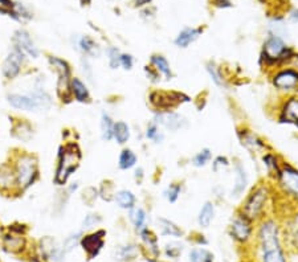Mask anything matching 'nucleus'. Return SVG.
Masks as SVG:
<instances>
[{"mask_svg": "<svg viewBox=\"0 0 298 262\" xmlns=\"http://www.w3.org/2000/svg\"><path fill=\"white\" fill-rule=\"evenodd\" d=\"M113 136L117 139V142L119 144H123L126 143L130 138V129L127 126L126 123L119 121V122L114 123V129H113Z\"/></svg>", "mask_w": 298, "mask_h": 262, "instance_id": "nucleus-27", "label": "nucleus"}, {"mask_svg": "<svg viewBox=\"0 0 298 262\" xmlns=\"http://www.w3.org/2000/svg\"><path fill=\"white\" fill-rule=\"evenodd\" d=\"M180 194H182V184L172 183V184H170V186L167 187V190L164 191V194L163 195H164V197L170 202H176Z\"/></svg>", "mask_w": 298, "mask_h": 262, "instance_id": "nucleus-38", "label": "nucleus"}, {"mask_svg": "<svg viewBox=\"0 0 298 262\" xmlns=\"http://www.w3.org/2000/svg\"><path fill=\"white\" fill-rule=\"evenodd\" d=\"M207 70H208V73H210L211 79H212L216 85H219V86H223V85H224L222 74H220V71H219V69L216 67L215 64H211V63L208 64V65H207Z\"/></svg>", "mask_w": 298, "mask_h": 262, "instance_id": "nucleus-41", "label": "nucleus"}, {"mask_svg": "<svg viewBox=\"0 0 298 262\" xmlns=\"http://www.w3.org/2000/svg\"><path fill=\"white\" fill-rule=\"evenodd\" d=\"M273 85L278 90H298V73L294 70H282L273 77Z\"/></svg>", "mask_w": 298, "mask_h": 262, "instance_id": "nucleus-11", "label": "nucleus"}, {"mask_svg": "<svg viewBox=\"0 0 298 262\" xmlns=\"http://www.w3.org/2000/svg\"><path fill=\"white\" fill-rule=\"evenodd\" d=\"M141 236H142V240L145 242V245L147 246V249H150V252L154 254L155 257L159 254V249H158V244H156V237H155L154 234L151 233L149 229H145L143 228L141 230Z\"/></svg>", "mask_w": 298, "mask_h": 262, "instance_id": "nucleus-31", "label": "nucleus"}, {"mask_svg": "<svg viewBox=\"0 0 298 262\" xmlns=\"http://www.w3.org/2000/svg\"><path fill=\"white\" fill-rule=\"evenodd\" d=\"M151 66H154V69L159 73V75L162 74L166 79L172 78V71H171V66L168 61H167L163 56L154 55L150 60Z\"/></svg>", "mask_w": 298, "mask_h": 262, "instance_id": "nucleus-20", "label": "nucleus"}, {"mask_svg": "<svg viewBox=\"0 0 298 262\" xmlns=\"http://www.w3.org/2000/svg\"><path fill=\"white\" fill-rule=\"evenodd\" d=\"M113 129H114V123H113L110 117L107 114H102V119H101V134H102V139L110 140L113 138Z\"/></svg>", "mask_w": 298, "mask_h": 262, "instance_id": "nucleus-34", "label": "nucleus"}, {"mask_svg": "<svg viewBox=\"0 0 298 262\" xmlns=\"http://www.w3.org/2000/svg\"><path fill=\"white\" fill-rule=\"evenodd\" d=\"M214 216H215L214 202H211V201L204 202V205L202 206V209H200V212H199V216H198L199 225L203 226V228L210 226L211 221L214 220Z\"/></svg>", "mask_w": 298, "mask_h": 262, "instance_id": "nucleus-23", "label": "nucleus"}, {"mask_svg": "<svg viewBox=\"0 0 298 262\" xmlns=\"http://www.w3.org/2000/svg\"><path fill=\"white\" fill-rule=\"evenodd\" d=\"M212 159V152L210 148H203L192 158V164L195 167H204Z\"/></svg>", "mask_w": 298, "mask_h": 262, "instance_id": "nucleus-37", "label": "nucleus"}, {"mask_svg": "<svg viewBox=\"0 0 298 262\" xmlns=\"http://www.w3.org/2000/svg\"><path fill=\"white\" fill-rule=\"evenodd\" d=\"M99 222H101V217L98 214H87L85 220H83V228H93Z\"/></svg>", "mask_w": 298, "mask_h": 262, "instance_id": "nucleus-48", "label": "nucleus"}, {"mask_svg": "<svg viewBox=\"0 0 298 262\" xmlns=\"http://www.w3.org/2000/svg\"><path fill=\"white\" fill-rule=\"evenodd\" d=\"M115 201L118 204L121 208L123 209H133L135 205V201H137V198H135L134 194L131 192V191L127 190H122L117 192L114 196Z\"/></svg>", "mask_w": 298, "mask_h": 262, "instance_id": "nucleus-22", "label": "nucleus"}, {"mask_svg": "<svg viewBox=\"0 0 298 262\" xmlns=\"http://www.w3.org/2000/svg\"><path fill=\"white\" fill-rule=\"evenodd\" d=\"M180 253H182V245H178V244H170V245L166 246V254L167 256H170V257L176 258Z\"/></svg>", "mask_w": 298, "mask_h": 262, "instance_id": "nucleus-49", "label": "nucleus"}, {"mask_svg": "<svg viewBox=\"0 0 298 262\" xmlns=\"http://www.w3.org/2000/svg\"><path fill=\"white\" fill-rule=\"evenodd\" d=\"M146 136L149 139H151V140H154L155 143H160L163 140V138H164V135L160 132V130L156 126V123H151L150 126L147 127Z\"/></svg>", "mask_w": 298, "mask_h": 262, "instance_id": "nucleus-40", "label": "nucleus"}, {"mask_svg": "<svg viewBox=\"0 0 298 262\" xmlns=\"http://www.w3.org/2000/svg\"><path fill=\"white\" fill-rule=\"evenodd\" d=\"M268 197H269V190H268V187H257L256 190L252 191V194L248 196V198H246L245 202H244L241 213L245 214L250 221H252V220H256V218L262 213L264 208H265Z\"/></svg>", "mask_w": 298, "mask_h": 262, "instance_id": "nucleus-4", "label": "nucleus"}, {"mask_svg": "<svg viewBox=\"0 0 298 262\" xmlns=\"http://www.w3.org/2000/svg\"><path fill=\"white\" fill-rule=\"evenodd\" d=\"M12 135H13L15 138L20 139V140L28 142V140L32 138V135H33V130H32L29 123L20 121V122L16 123L15 126H13V129H12Z\"/></svg>", "mask_w": 298, "mask_h": 262, "instance_id": "nucleus-26", "label": "nucleus"}, {"mask_svg": "<svg viewBox=\"0 0 298 262\" xmlns=\"http://www.w3.org/2000/svg\"><path fill=\"white\" fill-rule=\"evenodd\" d=\"M155 123H159V125H162L171 131H176L184 127L186 119L178 113H174V111H160L155 117Z\"/></svg>", "mask_w": 298, "mask_h": 262, "instance_id": "nucleus-14", "label": "nucleus"}, {"mask_svg": "<svg viewBox=\"0 0 298 262\" xmlns=\"http://www.w3.org/2000/svg\"><path fill=\"white\" fill-rule=\"evenodd\" d=\"M79 48L81 51L87 56L95 57L99 55V48L98 45L94 43V40L89 37V36H83L82 39L79 40Z\"/></svg>", "mask_w": 298, "mask_h": 262, "instance_id": "nucleus-29", "label": "nucleus"}, {"mask_svg": "<svg viewBox=\"0 0 298 262\" xmlns=\"http://www.w3.org/2000/svg\"><path fill=\"white\" fill-rule=\"evenodd\" d=\"M230 236L240 242H246L252 234V221L245 214L238 213L232 218L230 222Z\"/></svg>", "mask_w": 298, "mask_h": 262, "instance_id": "nucleus-7", "label": "nucleus"}, {"mask_svg": "<svg viewBox=\"0 0 298 262\" xmlns=\"http://www.w3.org/2000/svg\"><path fill=\"white\" fill-rule=\"evenodd\" d=\"M145 71H146L147 77L151 79V81H158L159 79V73L156 70H155L152 66H146L145 67Z\"/></svg>", "mask_w": 298, "mask_h": 262, "instance_id": "nucleus-51", "label": "nucleus"}, {"mask_svg": "<svg viewBox=\"0 0 298 262\" xmlns=\"http://www.w3.org/2000/svg\"><path fill=\"white\" fill-rule=\"evenodd\" d=\"M248 184V175L245 172V168L240 164L236 163L234 164V186L232 190V196L233 197H240Z\"/></svg>", "mask_w": 298, "mask_h": 262, "instance_id": "nucleus-16", "label": "nucleus"}, {"mask_svg": "<svg viewBox=\"0 0 298 262\" xmlns=\"http://www.w3.org/2000/svg\"><path fill=\"white\" fill-rule=\"evenodd\" d=\"M61 151L63 152H60V163L55 178V182L59 186H63L67 183L68 178L77 170L81 160V151L75 143H69L64 148H61Z\"/></svg>", "mask_w": 298, "mask_h": 262, "instance_id": "nucleus-1", "label": "nucleus"}, {"mask_svg": "<svg viewBox=\"0 0 298 262\" xmlns=\"http://www.w3.org/2000/svg\"><path fill=\"white\" fill-rule=\"evenodd\" d=\"M133 64H134V60H133V56L131 55H121V65H122L126 70H130L133 67Z\"/></svg>", "mask_w": 298, "mask_h": 262, "instance_id": "nucleus-50", "label": "nucleus"}, {"mask_svg": "<svg viewBox=\"0 0 298 262\" xmlns=\"http://www.w3.org/2000/svg\"><path fill=\"white\" fill-rule=\"evenodd\" d=\"M190 262H214V254L203 248H196L191 250Z\"/></svg>", "mask_w": 298, "mask_h": 262, "instance_id": "nucleus-30", "label": "nucleus"}, {"mask_svg": "<svg viewBox=\"0 0 298 262\" xmlns=\"http://www.w3.org/2000/svg\"><path fill=\"white\" fill-rule=\"evenodd\" d=\"M151 0H135V5L137 7H142V5H146V4L150 3Z\"/></svg>", "mask_w": 298, "mask_h": 262, "instance_id": "nucleus-53", "label": "nucleus"}, {"mask_svg": "<svg viewBox=\"0 0 298 262\" xmlns=\"http://www.w3.org/2000/svg\"><path fill=\"white\" fill-rule=\"evenodd\" d=\"M281 121L288 123H294L298 126V98L293 97L285 103L282 109Z\"/></svg>", "mask_w": 298, "mask_h": 262, "instance_id": "nucleus-19", "label": "nucleus"}, {"mask_svg": "<svg viewBox=\"0 0 298 262\" xmlns=\"http://www.w3.org/2000/svg\"><path fill=\"white\" fill-rule=\"evenodd\" d=\"M24 53L20 52L19 49H13V51L8 55V57L5 59V61L3 63V70L4 77H7L8 79H13L15 77H17V74L20 73L21 69V64H23Z\"/></svg>", "mask_w": 298, "mask_h": 262, "instance_id": "nucleus-10", "label": "nucleus"}, {"mask_svg": "<svg viewBox=\"0 0 298 262\" xmlns=\"http://www.w3.org/2000/svg\"><path fill=\"white\" fill-rule=\"evenodd\" d=\"M13 170L16 175V186L21 191L27 190L28 187L32 186L39 176L37 160L32 155H20L16 160Z\"/></svg>", "mask_w": 298, "mask_h": 262, "instance_id": "nucleus-2", "label": "nucleus"}, {"mask_svg": "<svg viewBox=\"0 0 298 262\" xmlns=\"http://www.w3.org/2000/svg\"><path fill=\"white\" fill-rule=\"evenodd\" d=\"M109 64H110L111 69H117L121 65V53L117 48H110L109 51Z\"/></svg>", "mask_w": 298, "mask_h": 262, "instance_id": "nucleus-43", "label": "nucleus"}, {"mask_svg": "<svg viewBox=\"0 0 298 262\" xmlns=\"http://www.w3.org/2000/svg\"><path fill=\"white\" fill-rule=\"evenodd\" d=\"M280 184L285 190L286 194L293 195L298 198V171L292 168L290 166H284V168L280 170L278 175Z\"/></svg>", "mask_w": 298, "mask_h": 262, "instance_id": "nucleus-9", "label": "nucleus"}, {"mask_svg": "<svg viewBox=\"0 0 298 262\" xmlns=\"http://www.w3.org/2000/svg\"><path fill=\"white\" fill-rule=\"evenodd\" d=\"M71 90L74 95V98L78 101V102H89L90 99V94H89V90L87 87L85 86V83L78 78H72L71 81Z\"/></svg>", "mask_w": 298, "mask_h": 262, "instance_id": "nucleus-21", "label": "nucleus"}, {"mask_svg": "<svg viewBox=\"0 0 298 262\" xmlns=\"http://www.w3.org/2000/svg\"><path fill=\"white\" fill-rule=\"evenodd\" d=\"M214 3L216 5H219V7H229L230 5L228 0H214Z\"/></svg>", "mask_w": 298, "mask_h": 262, "instance_id": "nucleus-52", "label": "nucleus"}, {"mask_svg": "<svg viewBox=\"0 0 298 262\" xmlns=\"http://www.w3.org/2000/svg\"><path fill=\"white\" fill-rule=\"evenodd\" d=\"M262 160H264V164H265L268 172H269L270 175L276 174V176L278 178V175H280V170H281V168L278 167V163H277V159H276V156L272 154H266Z\"/></svg>", "mask_w": 298, "mask_h": 262, "instance_id": "nucleus-39", "label": "nucleus"}, {"mask_svg": "<svg viewBox=\"0 0 298 262\" xmlns=\"http://www.w3.org/2000/svg\"><path fill=\"white\" fill-rule=\"evenodd\" d=\"M41 252H43L45 260L52 262L63 261V250L59 249V246L52 237H45L41 240Z\"/></svg>", "mask_w": 298, "mask_h": 262, "instance_id": "nucleus-15", "label": "nucleus"}, {"mask_svg": "<svg viewBox=\"0 0 298 262\" xmlns=\"http://www.w3.org/2000/svg\"><path fill=\"white\" fill-rule=\"evenodd\" d=\"M262 262H286L281 246L274 249L265 250L262 254Z\"/></svg>", "mask_w": 298, "mask_h": 262, "instance_id": "nucleus-33", "label": "nucleus"}, {"mask_svg": "<svg viewBox=\"0 0 298 262\" xmlns=\"http://www.w3.org/2000/svg\"><path fill=\"white\" fill-rule=\"evenodd\" d=\"M135 163H137V155L130 148L122 150V152L119 155V168L121 170H130L131 167L135 166Z\"/></svg>", "mask_w": 298, "mask_h": 262, "instance_id": "nucleus-28", "label": "nucleus"}, {"mask_svg": "<svg viewBox=\"0 0 298 262\" xmlns=\"http://www.w3.org/2000/svg\"><path fill=\"white\" fill-rule=\"evenodd\" d=\"M105 230H98L95 233L87 234L81 240V246L82 249L87 253L89 260L94 258L97 254L101 252L103 246V236H105Z\"/></svg>", "mask_w": 298, "mask_h": 262, "instance_id": "nucleus-12", "label": "nucleus"}, {"mask_svg": "<svg viewBox=\"0 0 298 262\" xmlns=\"http://www.w3.org/2000/svg\"><path fill=\"white\" fill-rule=\"evenodd\" d=\"M3 245L5 248V250L16 253V252L23 249L24 245H25V240L20 234H8V236L4 237Z\"/></svg>", "mask_w": 298, "mask_h": 262, "instance_id": "nucleus-25", "label": "nucleus"}, {"mask_svg": "<svg viewBox=\"0 0 298 262\" xmlns=\"http://www.w3.org/2000/svg\"><path fill=\"white\" fill-rule=\"evenodd\" d=\"M13 44H15L16 49L23 52L24 55H28L32 59H37L39 57V51L35 47V44L32 41L29 33L25 31H17L13 36Z\"/></svg>", "mask_w": 298, "mask_h": 262, "instance_id": "nucleus-13", "label": "nucleus"}, {"mask_svg": "<svg viewBox=\"0 0 298 262\" xmlns=\"http://www.w3.org/2000/svg\"><path fill=\"white\" fill-rule=\"evenodd\" d=\"M242 144H245V147H248L249 150L258 151L261 148H265V144L260 140V139L253 134H244V136L241 138Z\"/></svg>", "mask_w": 298, "mask_h": 262, "instance_id": "nucleus-35", "label": "nucleus"}, {"mask_svg": "<svg viewBox=\"0 0 298 262\" xmlns=\"http://www.w3.org/2000/svg\"><path fill=\"white\" fill-rule=\"evenodd\" d=\"M49 63L55 70L59 73V82H57V94L61 99L69 101L71 95V67L67 61L59 59V57H49Z\"/></svg>", "mask_w": 298, "mask_h": 262, "instance_id": "nucleus-6", "label": "nucleus"}, {"mask_svg": "<svg viewBox=\"0 0 298 262\" xmlns=\"http://www.w3.org/2000/svg\"><path fill=\"white\" fill-rule=\"evenodd\" d=\"M16 186V175L13 167L3 164L0 167V191H8Z\"/></svg>", "mask_w": 298, "mask_h": 262, "instance_id": "nucleus-18", "label": "nucleus"}, {"mask_svg": "<svg viewBox=\"0 0 298 262\" xmlns=\"http://www.w3.org/2000/svg\"><path fill=\"white\" fill-rule=\"evenodd\" d=\"M8 102L12 106L20 110L36 111V110H47L51 107V97L43 90L35 91L33 94L20 95V94H9L8 95Z\"/></svg>", "mask_w": 298, "mask_h": 262, "instance_id": "nucleus-3", "label": "nucleus"}, {"mask_svg": "<svg viewBox=\"0 0 298 262\" xmlns=\"http://www.w3.org/2000/svg\"><path fill=\"white\" fill-rule=\"evenodd\" d=\"M294 241H296V245L298 246V230L296 232V236H294Z\"/></svg>", "mask_w": 298, "mask_h": 262, "instance_id": "nucleus-55", "label": "nucleus"}, {"mask_svg": "<svg viewBox=\"0 0 298 262\" xmlns=\"http://www.w3.org/2000/svg\"><path fill=\"white\" fill-rule=\"evenodd\" d=\"M13 9H15V4L12 3L11 0H0V13L13 17Z\"/></svg>", "mask_w": 298, "mask_h": 262, "instance_id": "nucleus-46", "label": "nucleus"}, {"mask_svg": "<svg viewBox=\"0 0 298 262\" xmlns=\"http://www.w3.org/2000/svg\"><path fill=\"white\" fill-rule=\"evenodd\" d=\"M146 212L142 208H133L130 210V220L134 224L135 229L142 230L145 224H146Z\"/></svg>", "mask_w": 298, "mask_h": 262, "instance_id": "nucleus-32", "label": "nucleus"}, {"mask_svg": "<svg viewBox=\"0 0 298 262\" xmlns=\"http://www.w3.org/2000/svg\"><path fill=\"white\" fill-rule=\"evenodd\" d=\"M79 238H81V233L72 234L71 237H68L67 241H65V244H64V248H63L64 253L73 249V248H74V246L79 242Z\"/></svg>", "mask_w": 298, "mask_h": 262, "instance_id": "nucleus-44", "label": "nucleus"}, {"mask_svg": "<svg viewBox=\"0 0 298 262\" xmlns=\"http://www.w3.org/2000/svg\"><path fill=\"white\" fill-rule=\"evenodd\" d=\"M97 196H98V191L95 190L94 187H87L86 190L83 191L82 194V200L85 202H86L87 205L91 206L93 204H94L95 198H97Z\"/></svg>", "mask_w": 298, "mask_h": 262, "instance_id": "nucleus-42", "label": "nucleus"}, {"mask_svg": "<svg viewBox=\"0 0 298 262\" xmlns=\"http://www.w3.org/2000/svg\"><path fill=\"white\" fill-rule=\"evenodd\" d=\"M228 166H229V162L225 156H218L212 163V168H214L215 172H219L220 168H226Z\"/></svg>", "mask_w": 298, "mask_h": 262, "instance_id": "nucleus-47", "label": "nucleus"}, {"mask_svg": "<svg viewBox=\"0 0 298 262\" xmlns=\"http://www.w3.org/2000/svg\"><path fill=\"white\" fill-rule=\"evenodd\" d=\"M138 254V248L135 245H127L119 248L118 252H117V257L121 261H127V260H133V258L137 257Z\"/></svg>", "mask_w": 298, "mask_h": 262, "instance_id": "nucleus-36", "label": "nucleus"}, {"mask_svg": "<svg viewBox=\"0 0 298 262\" xmlns=\"http://www.w3.org/2000/svg\"><path fill=\"white\" fill-rule=\"evenodd\" d=\"M202 35L200 28H184L175 39V45L179 48H187Z\"/></svg>", "mask_w": 298, "mask_h": 262, "instance_id": "nucleus-17", "label": "nucleus"}, {"mask_svg": "<svg viewBox=\"0 0 298 262\" xmlns=\"http://www.w3.org/2000/svg\"><path fill=\"white\" fill-rule=\"evenodd\" d=\"M101 196H102L103 200H107V201H110L111 198L114 197V191H113V184L110 183H103L102 187H101Z\"/></svg>", "mask_w": 298, "mask_h": 262, "instance_id": "nucleus-45", "label": "nucleus"}, {"mask_svg": "<svg viewBox=\"0 0 298 262\" xmlns=\"http://www.w3.org/2000/svg\"><path fill=\"white\" fill-rule=\"evenodd\" d=\"M262 59L268 64H276L278 61H285L286 59L292 57V52L286 44L282 41L281 37L277 36H270L264 44V51H262Z\"/></svg>", "mask_w": 298, "mask_h": 262, "instance_id": "nucleus-5", "label": "nucleus"}, {"mask_svg": "<svg viewBox=\"0 0 298 262\" xmlns=\"http://www.w3.org/2000/svg\"><path fill=\"white\" fill-rule=\"evenodd\" d=\"M159 228L162 236H171V237H182L183 230L172 221H168L166 218H158Z\"/></svg>", "mask_w": 298, "mask_h": 262, "instance_id": "nucleus-24", "label": "nucleus"}, {"mask_svg": "<svg viewBox=\"0 0 298 262\" xmlns=\"http://www.w3.org/2000/svg\"><path fill=\"white\" fill-rule=\"evenodd\" d=\"M261 241L262 252L274 248H280V238H278V228L274 221H265L260 228L258 233Z\"/></svg>", "mask_w": 298, "mask_h": 262, "instance_id": "nucleus-8", "label": "nucleus"}, {"mask_svg": "<svg viewBox=\"0 0 298 262\" xmlns=\"http://www.w3.org/2000/svg\"><path fill=\"white\" fill-rule=\"evenodd\" d=\"M292 19L298 20V11H294L293 13H292Z\"/></svg>", "mask_w": 298, "mask_h": 262, "instance_id": "nucleus-54", "label": "nucleus"}]
</instances>
